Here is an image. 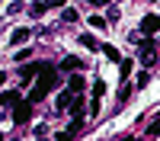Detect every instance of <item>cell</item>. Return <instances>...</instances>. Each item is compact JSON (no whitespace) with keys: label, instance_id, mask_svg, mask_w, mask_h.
Segmentation results:
<instances>
[{"label":"cell","instance_id":"12","mask_svg":"<svg viewBox=\"0 0 160 141\" xmlns=\"http://www.w3.org/2000/svg\"><path fill=\"white\" fill-rule=\"evenodd\" d=\"M61 19H64V23H77V10H71V7H64V13H61Z\"/></svg>","mask_w":160,"mask_h":141},{"label":"cell","instance_id":"21","mask_svg":"<svg viewBox=\"0 0 160 141\" xmlns=\"http://www.w3.org/2000/svg\"><path fill=\"white\" fill-rule=\"evenodd\" d=\"M3 80H7V74H0V87H3Z\"/></svg>","mask_w":160,"mask_h":141},{"label":"cell","instance_id":"14","mask_svg":"<svg viewBox=\"0 0 160 141\" xmlns=\"http://www.w3.org/2000/svg\"><path fill=\"white\" fill-rule=\"evenodd\" d=\"M102 51H106V58H109V61H118V51H115L112 45H102Z\"/></svg>","mask_w":160,"mask_h":141},{"label":"cell","instance_id":"8","mask_svg":"<svg viewBox=\"0 0 160 141\" xmlns=\"http://www.w3.org/2000/svg\"><path fill=\"white\" fill-rule=\"evenodd\" d=\"M74 96H77V93H71V90H64V93L58 96V109H68V106H71V99H74Z\"/></svg>","mask_w":160,"mask_h":141},{"label":"cell","instance_id":"2","mask_svg":"<svg viewBox=\"0 0 160 141\" xmlns=\"http://www.w3.org/2000/svg\"><path fill=\"white\" fill-rule=\"evenodd\" d=\"M29 115H32V103L26 99V103H16V109H13V122L22 125V122H29Z\"/></svg>","mask_w":160,"mask_h":141},{"label":"cell","instance_id":"19","mask_svg":"<svg viewBox=\"0 0 160 141\" xmlns=\"http://www.w3.org/2000/svg\"><path fill=\"white\" fill-rule=\"evenodd\" d=\"M48 7H64V0H45Z\"/></svg>","mask_w":160,"mask_h":141},{"label":"cell","instance_id":"13","mask_svg":"<svg viewBox=\"0 0 160 141\" xmlns=\"http://www.w3.org/2000/svg\"><path fill=\"white\" fill-rule=\"evenodd\" d=\"M80 45H83V48H96V38H93V35H80Z\"/></svg>","mask_w":160,"mask_h":141},{"label":"cell","instance_id":"3","mask_svg":"<svg viewBox=\"0 0 160 141\" xmlns=\"http://www.w3.org/2000/svg\"><path fill=\"white\" fill-rule=\"evenodd\" d=\"M138 58H141L144 64H154V61H157V48H154V42H144V45L138 48Z\"/></svg>","mask_w":160,"mask_h":141},{"label":"cell","instance_id":"5","mask_svg":"<svg viewBox=\"0 0 160 141\" xmlns=\"http://www.w3.org/2000/svg\"><path fill=\"white\" fill-rule=\"evenodd\" d=\"M19 103V93L16 90H7V93H0V106H16Z\"/></svg>","mask_w":160,"mask_h":141},{"label":"cell","instance_id":"15","mask_svg":"<svg viewBox=\"0 0 160 141\" xmlns=\"http://www.w3.org/2000/svg\"><path fill=\"white\" fill-rule=\"evenodd\" d=\"M45 7H48V3H32V7H29V13H32V16H42Z\"/></svg>","mask_w":160,"mask_h":141},{"label":"cell","instance_id":"18","mask_svg":"<svg viewBox=\"0 0 160 141\" xmlns=\"http://www.w3.org/2000/svg\"><path fill=\"white\" fill-rule=\"evenodd\" d=\"M93 93H96V99H99V96L106 93V83H102V80H96V87H93Z\"/></svg>","mask_w":160,"mask_h":141},{"label":"cell","instance_id":"10","mask_svg":"<svg viewBox=\"0 0 160 141\" xmlns=\"http://www.w3.org/2000/svg\"><path fill=\"white\" fill-rule=\"evenodd\" d=\"M68 112H74V115H83V99H80V96H74V99H71V106H68Z\"/></svg>","mask_w":160,"mask_h":141},{"label":"cell","instance_id":"7","mask_svg":"<svg viewBox=\"0 0 160 141\" xmlns=\"http://www.w3.org/2000/svg\"><path fill=\"white\" fill-rule=\"evenodd\" d=\"M10 42H13V45H22V42H29V29H16V32L10 35Z\"/></svg>","mask_w":160,"mask_h":141},{"label":"cell","instance_id":"16","mask_svg":"<svg viewBox=\"0 0 160 141\" xmlns=\"http://www.w3.org/2000/svg\"><path fill=\"white\" fill-rule=\"evenodd\" d=\"M90 26H93V29H106V19H102V16H93Z\"/></svg>","mask_w":160,"mask_h":141},{"label":"cell","instance_id":"17","mask_svg":"<svg viewBox=\"0 0 160 141\" xmlns=\"http://www.w3.org/2000/svg\"><path fill=\"white\" fill-rule=\"evenodd\" d=\"M118 68H122V77H128L131 74V61H118Z\"/></svg>","mask_w":160,"mask_h":141},{"label":"cell","instance_id":"20","mask_svg":"<svg viewBox=\"0 0 160 141\" xmlns=\"http://www.w3.org/2000/svg\"><path fill=\"white\" fill-rule=\"evenodd\" d=\"M90 3H93V7H106V3H109V0H90Z\"/></svg>","mask_w":160,"mask_h":141},{"label":"cell","instance_id":"9","mask_svg":"<svg viewBox=\"0 0 160 141\" xmlns=\"http://www.w3.org/2000/svg\"><path fill=\"white\" fill-rule=\"evenodd\" d=\"M61 71H80V58H64L61 61Z\"/></svg>","mask_w":160,"mask_h":141},{"label":"cell","instance_id":"4","mask_svg":"<svg viewBox=\"0 0 160 141\" xmlns=\"http://www.w3.org/2000/svg\"><path fill=\"white\" fill-rule=\"evenodd\" d=\"M157 29H160V16H144L141 19V32L144 35H154Z\"/></svg>","mask_w":160,"mask_h":141},{"label":"cell","instance_id":"6","mask_svg":"<svg viewBox=\"0 0 160 141\" xmlns=\"http://www.w3.org/2000/svg\"><path fill=\"white\" fill-rule=\"evenodd\" d=\"M38 68H42V64H26L22 74H19V77H22V83H29V80H32V74H38Z\"/></svg>","mask_w":160,"mask_h":141},{"label":"cell","instance_id":"1","mask_svg":"<svg viewBox=\"0 0 160 141\" xmlns=\"http://www.w3.org/2000/svg\"><path fill=\"white\" fill-rule=\"evenodd\" d=\"M38 74H42V77H38V83L32 87L29 103H38V99H42V96L48 93V90H55V87L61 83V77H58V71L51 68V64H42V68H38Z\"/></svg>","mask_w":160,"mask_h":141},{"label":"cell","instance_id":"11","mask_svg":"<svg viewBox=\"0 0 160 141\" xmlns=\"http://www.w3.org/2000/svg\"><path fill=\"white\" fill-rule=\"evenodd\" d=\"M68 90H71V93H80V90H83V77H71V80H68Z\"/></svg>","mask_w":160,"mask_h":141}]
</instances>
